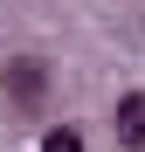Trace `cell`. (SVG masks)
Returning a JSON list of instances; mask_svg holds the SVG:
<instances>
[{
  "label": "cell",
  "instance_id": "6da1fadb",
  "mask_svg": "<svg viewBox=\"0 0 145 152\" xmlns=\"http://www.w3.org/2000/svg\"><path fill=\"white\" fill-rule=\"evenodd\" d=\"M0 83H7V97H14L21 111H42V97H48V69H42L35 56H14Z\"/></svg>",
  "mask_w": 145,
  "mask_h": 152
},
{
  "label": "cell",
  "instance_id": "3957f363",
  "mask_svg": "<svg viewBox=\"0 0 145 152\" xmlns=\"http://www.w3.org/2000/svg\"><path fill=\"white\" fill-rule=\"evenodd\" d=\"M42 152H83V138L62 124V132H48V138H42Z\"/></svg>",
  "mask_w": 145,
  "mask_h": 152
},
{
  "label": "cell",
  "instance_id": "7a4b0ae2",
  "mask_svg": "<svg viewBox=\"0 0 145 152\" xmlns=\"http://www.w3.org/2000/svg\"><path fill=\"white\" fill-rule=\"evenodd\" d=\"M111 132H117V145H125V152H145V90H125V97H117Z\"/></svg>",
  "mask_w": 145,
  "mask_h": 152
}]
</instances>
